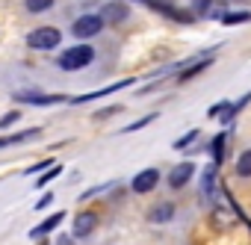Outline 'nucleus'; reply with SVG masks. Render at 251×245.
<instances>
[{"label":"nucleus","mask_w":251,"mask_h":245,"mask_svg":"<svg viewBox=\"0 0 251 245\" xmlns=\"http://www.w3.org/2000/svg\"><path fill=\"white\" fill-rule=\"evenodd\" d=\"M92 59H95V48H92V45H74V48L62 50V56L56 59V65H59L62 71H80V68H86Z\"/></svg>","instance_id":"nucleus-1"},{"label":"nucleus","mask_w":251,"mask_h":245,"mask_svg":"<svg viewBox=\"0 0 251 245\" xmlns=\"http://www.w3.org/2000/svg\"><path fill=\"white\" fill-rule=\"evenodd\" d=\"M201 198H204L210 207H216V204L225 201V186H222V180H219V163H213V166L204 169V177H201Z\"/></svg>","instance_id":"nucleus-2"},{"label":"nucleus","mask_w":251,"mask_h":245,"mask_svg":"<svg viewBox=\"0 0 251 245\" xmlns=\"http://www.w3.org/2000/svg\"><path fill=\"white\" fill-rule=\"evenodd\" d=\"M62 42V33L56 27H39L33 33H27V48L33 50H53Z\"/></svg>","instance_id":"nucleus-3"},{"label":"nucleus","mask_w":251,"mask_h":245,"mask_svg":"<svg viewBox=\"0 0 251 245\" xmlns=\"http://www.w3.org/2000/svg\"><path fill=\"white\" fill-rule=\"evenodd\" d=\"M100 30H103V18H100V15H83V18H77L74 27H71V33H74L77 39H92V36H98Z\"/></svg>","instance_id":"nucleus-4"},{"label":"nucleus","mask_w":251,"mask_h":245,"mask_svg":"<svg viewBox=\"0 0 251 245\" xmlns=\"http://www.w3.org/2000/svg\"><path fill=\"white\" fill-rule=\"evenodd\" d=\"M18 103H30V106H53V103H65V95H45V92H15Z\"/></svg>","instance_id":"nucleus-5"},{"label":"nucleus","mask_w":251,"mask_h":245,"mask_svg":"<svg viewBox=\"0 0 251 245\" xmlns=\"http://www.w3.org/2000/svg\"><path fill=\"white\" fill-rule=\"evenodd\" d=\"M157 183H160V172H157V169H142V172L130 180V189H133L136 195H145V192L157 189Z\"/></svg>","instance_id":"nucleus-6"},{"label":"nucleus","mask_w":251,"mask_h":245,"mask_svg":"<svg viewBox=\"0 0 251 245\" xmlns=\"http://www.w3.org/2000/svg\"><path fill=\"white\" fill-rule=\"evenodd\" d=\"M151 3V9L154 12H163L166 18H172V21H183V24H192L195 21V15H189V12H183V9H177V6H172L169 0H148Z\"/></svg>","instance_id":"nucleus-7"},{"label":"nucleus","mask_w":251,"mask_h":245,"mask_svg":"<svg viewBox=\"0 0 251 245\" xmlns=\"http://www.w3.org/2000/svg\"><path fill=\"white\" fill-rule=\"evenodd\" d=\"M192 65H183L180 71H177V80L180 83H189L192 77H198L201 71H207L210 65H213V53H207V56H195V59H189Z\"/></svg>","instance_id":"nucleus-8"},{"label":"nucleus","mask_w":251,"mask_h":245,"mask_svg":"<svg viewBox=\"0 0 251 245\" xmlns=\"http://www.w3.org/2000/svg\"><path fill=\"white\" fill-rule=\"evenodd\" d=\"M95 227H98V213H77V216H74V230H71V236H74V239H86Z\"/></svg>","instance_id":"nucleus-9"},{"label":"nucleus","mask_w":251,"mask_h":245,"mask_svg":"<svg viewBox=\"0 0 251 245\" xmlns=\"http://www.w3.org/2000/svg\"><path fill=\"white\" fill-rule=\"evenodd\" d=\"M127 86H133V80H121V83L103 86V89H98V92H86V95H77V98H71V103H89V100H98V98H103V95L121 92V89H127Z\"/></svg>","instance_id":"nucleus-10"},{"label":"nucleus","mask_w":251,"mask_h":245,"mask_svg":"<svg viewBox=\"0 0 251 245\" xmlns=\"http://www.w3.org/2000/svg\"><path fill=\"white\" fill-rule=\"evenodd\" d=\"M192 174H195V166H192V163H180V166H175V169L169 172V186H172V189H180V186L189 183Z\"/></svg>","instance_id":"nucleus-11"},{"label":"nucleus","mask_w":251,"mask_h":245,"mask_svg":"<svg viewBox=\"0 0 251 245\" xmlns=\"http://www.w3.org/2000/svg\"><path fill=\"white\" fill-rule=\"evenodd\" d=\"M62 219H65V210H62V213H53V216H48V219H45V221H42L39 227H33V230H30V239L48 236V233H50V230H53L56 224H62Z\"/></svg>","instance_id":"nucleus-12"},{"label":"nucleus","mask_w":251,"mask_h":245,"mask_svg":"<svg viewBox=\"0 0 251 245\" xmlns=\"http://www.w3.org/2000/svg\"><path fill=\"white\" fill-rule=\"evenodd\" d=\"M100 18L109 21V24H121L124 18H127V6H124V3H106L100 9Z\"/></svg>","instance_id":"nucleus-13"},{"label":"nucleus","mask_w":251,"mask_h":245,"mask_svg":"<svg viewBox=\"0 0 251 245\" xmlns=\"http://www.w3.org/2000/svg\"><path fill=\"white\" fill-rule=\"evenodd\" d=\"M42 130L39 127H30V130H24V133H9V136H0V148H9V145H21V142H30V139H36Z\"/></svg>","instance_id":"nucleus-14"},{"label":"nucleus","mask_w":251,"mask_h":245,"mask_svg":"<svg viewBox=\"0 0 251 245\" xmlns=\"http://www.w3.org/2000/svg\"><path fill=\"white\" fill-rule=\"evenodd\" d=\"M172 216H175V204L172 201H163V204H157V207L148 210V221H157V224L160 221H169Z\"/></svg>","instance_id":"nucleus-15"},{"label":"nucleus","mask_w":251,"mask_h":245,"mask_svg":"<svg viewBox=\"0 0 251 245\" xmlns=\"http://www.w3.org/2000/svg\"><path fill=\"white\" fill-rule=\"evenodd\" d=\"M225 27H236V24H248L251 21V12H245V9H239V12H225L222 18H219Z\"/></svg>","instance_id":"nucleus-16"},{"label":"nucleus","mask_w":251,"mask_h":245,"mask_svg":"<svg viewBox=\"0 0 251 245\" xmlns=\"http://www.w3.org/2000/svg\"><path fill=\"white\" fill-rule=\"evenodd\" d=\"M56 174H62V166H56V163H53L50 169H45V174H39V180H36L33 186H36V189H45V186H48V183H50Z\"/></svg>","instance_id":"nucleus-17"},{"label":"nucleus","mask_w":251,"mask_h":245,"mask_svg":"<svg viewBox=\"0 0 251 245\" xmlns=\"http://www.w3.org/2000/svg\"><path fill=\"white\" fill-rule=\"evenodd\" d=\"M225 142H227V133H219V136L213 139V163H219V166H222V160H225Z\"/></svg>","instance_id":"nucleus-18"},{"label":"nucleus","mask_w":251,"mask_h":245,"mask_svg":"<svg viewBox=\"0 0 251 245\" xmlns=\"http://www.w3.org/2000/svg\"><path fill=\"white\" fill-rule=\"evenodd\" d=\"M236 174L239 177H251V151H245L242 157H236Z\"/></svg>","instance_id":"nucleus-19"},{"label":"nucleus","mask_w":251,"mask_h":245,"mask_svg":"<svg viewBox=\"0 0 251 245\" xmlns=\"http://www.w3.org/2000/svg\"><path fill=\"white\" fill-rule=\"evenodd\" d=\"M24 6H27V12H48L50 6H53V0H24Z\"/></svg>","instance_id":"nucleus-20"},{"label":"nucleus","mask_w":251,"mask_h":245,"mask_svg":"<svg viewBox=\"0 0 251 245\" xmlns=\"http://www.w3.org/2000/svg\"><path fill=\"white\" fill-rule=\"evenodd\" d=\"M195 139H198V130H189V133H186L183 139H177V142H175V148H177V151H183V148H189V145H192Z\"/></svg>","instance_id":"nucleus-21"},{"label":"nucleus","mask_w":251,"mask_h":245,"mask_svg":"<svg viewBox=\"0 0 251 245\" xmlns=\"http://www.w3.org/2000/svg\"><path fill=\"white\" fill-rule=\"evenodd\" d=\"M157 115H145V118H139V121H133V124L130 127H124V133H133V130H142L145 124H151V121H154Z\"/></svg>","instance_id":"nucleus-22"},{"label":"nucleus","mask_w":251,"mask_h":245,"mask_svg":"<svg viewBox=\"0 0 251 245\" xmlns=\"http://www.w3.org/2000/svg\"><path fill=\"white\" fill-rule=\"evenodd\" d=\"M21 118V112L18 109H12V112H6L3 118H0V127H9V124H15V121Z\"/></svg>","instance_id":"nucleus-23"},{"label":"nucleus","mask_w":251,"mask_h":245,"mask_svg":"<svg viewBox=\"0 0 251 245\" xmlns=\"http://www.w3.org/2000/svg\"><path fill=\"white\" fill-rule=\"evenodd\" d=\"M50 166H53V160H39L36 166H30V169H27V174H36V172H45V169H50Z\"/></svg>","instance_id":"nucleus-24"},{"label":"nucleus","mask_w":251,"mask_h":245,"mask_svg":"<svg viewBox=\"0 0 251 245\" xmlns=\"http://www.w3.org/2000/svg\"><path fill=\"white\" fill-rule=\"evenodd\" d=\"M50 204H53V195L48 192V195H42V198H39V204H36V210H48Z\"/></svg>","instance_id":"nucleus-25"},{"label":"nucleus","mask_w":251,"mask_h":245,"mask_svg":"<svg viewBox=\"0 0 251 245\" xmlns=\"http://www.w3.org/2000/svg\"><path fill=\"white\" fill-rule=\"evenodd\" d=\"M210 9V0H195V15H204Z\"/></svg>","instance_id":"nucleus-26"},{"label":"nucleus","mask_w":251,"mask_h":245,"mask_svg":"<svg viewBox=\"0 0 251 245\" xmlns=\"http://www.w3.org/2000/svg\"><path fill=\"white\" fill-rule=\"evenodd\" d=\"M56 245H71V239H68V236H62V239H59Z\"/></svg>","instance_id":"nucleus-27"},{"label":"nucleus","mask_w":251,"mask_h":245,"mask_svg":"<svg viewBox=\"0 0 251 245\" xmlns=\"http://www.w3.org/2000/svg\"><path fill=\"white\" fill-rule=\"evenodd\" d=\"M133 3H148V0H133Z\"/></svg>","instance_id":"nucleus-28"}]
</instances>
